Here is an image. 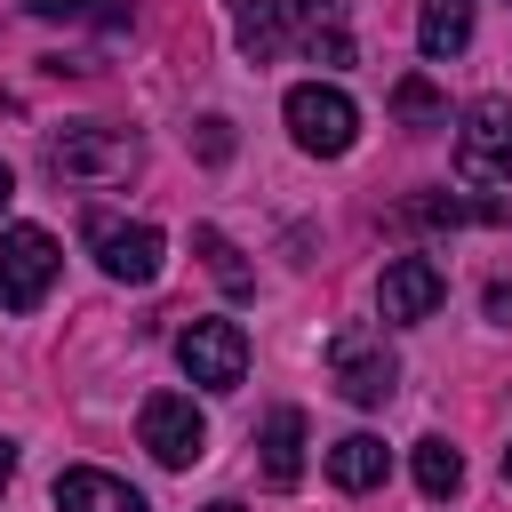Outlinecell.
I'll list each match as a JSON object with an SVG mask.
<instances>
[{"mask_svg": "<svg viewBox=\"0 0 512 512\" xmlns=\"http://www.w3.org/2000/svg\"><path fill=\"white\" fill-rule=\"evenodd\" d=\"M456 168H464V184L512 176V104L480 96V104L464 112V128H456Z\"/></svg>", "mask_w": 512, "mask_h": 512, "instance_id": "ba28073f", "label": "cell"}, {"mask_svg": "<svg viewBox=\"0 0 512 512\" xmlns=\"http://www.w3.org/2000/svg\"><path fill=\"white\" fill-rule=\"evenodd\" d=\"M488 320H496V328H512V280H496V288H488Z\"/></svg>", "mask_w": 512, "mask_h": 512, "instance_id": "44dd1931", "label": "cell"}, {"mask_svg": "<svg viewBox=\"0 0 512 512\" xmlns=\"http://www.w3.org/2000/svg\"><path fill=\"white\" fill-rule=\"evenodd\" d=\"M376 304H384V320H432L448 304V272L432 256H392L376 280Z\"/></svg>", "mask_w": 512, "mask_h": 512, "instance_id": "9c48e42d", "label": "cell"}, {"mask_svg": "<svg viewBox=\"0 0 512 512\" xmlns=\"http://www.w3.org/2000/svg\"><path fill=\"white\" fill-rule=\"evenodd\" d=\"M328 376H336V392H344L352 408H384V400L400 392V360H392L384 328H368V320H344V328L328 336Z\"/></svg>", "mask_w": 512, "mask_h": 512, "instance_id": "6da1fadb", "label": "cell"}, {"mask_svg": "<svg viewBox=\"0 0 512 512\" xmlns=\"http://www.w3.org/2000/svg\"><path fill=\"white\" fill-rule=\"evenodd\" d=\"M8 200H16V176H8V160H0V216H8Z\"/></svg>", "mask_w": 512, "mask_h": 512, "instance_id": "603a6c76", "label": "cell"}, {"mask_svg": "<svg viewBox=\"0 0 512 512\" xmlns=\"http://www.w3.org/2000/svg\"><path fill=\"white\" fill-rule=\"evenodd\" d=\"M136 440L152 448V464L184 472V464H200V456H208V416H200L184 392H152V400L136 408Z\"/></svg>", "mask_w": 512, "mask_h": 512, "instance_id": "277c9868", "label": "cell"}, {"mask_svg": "<svg viewBox=\"0 0 512 512\" xmlns=\"http://www.w3.org/2000/svg\"><path fill=\"white\" fill-rule=\"evenodd\" d=\"M32 16L48 24H96V32H120L128 24V0H24Z\"/></svg>", "mask_w": 512, "mask_h": 512, "instance_id": "2e32d148", "label": "cell"}, {"mask_svg": "<svg viewBox=\"0 0 512 512\" xmlns=\"http://www.w3.org/2000/svg\"><path fill=\"white\" fill-rule=\"evenodd\" d=\"M200 512H240V504H232V496H216V504H200Z\"/></svg>", "mask_w": 512, "mask_h": 512, "instance_id": "cb8c5ba5", "label": "cell"}, {"mask_svg": "<svg viewBox=\"0 0 512 512\" xmlns=\"http://www.w3.org/2000/svg\"><path fill=\"white\" fill-rule=\"evenodd\" d=\"M384 472H392V448H384L376 432H344V440L328 448V480H336V488H352V496H360V488H376Z\"/></svg>", "mask_w": 512, "mask_h": 512, "instance_id": "7c38bea8", "label": "cell"}, {"mask_svg": "<svg viewBox=\"0 0 512 512\" xmlns=\"http://www.w3.org/2000/svg\"><path fill=\"white\" fill-rule=\"evenodd\" d=\"M464 40H472V0H424L416 48H424V56H456Z\"/></svg>", "mask_w": 512, "mask_h": 512, "instance_id": "4fadbf2b", "label": "cell"}, {"mask_svg": "<svg viewBox=\"0 0 512 512\" xmlns=\"http://www.w3.org/2000/svg\"><path fill=\"white\" fill-rule=\"evenodd\" d=\"M256 448H264V480L272 488H296L304 480V416L296 408H272L264 432H256Z\"/></svg>", "mask_w": 512, "mask_h": 512, "instance_id": "8fae6325", "label": "cell"}, {"mask_svg": "<svg viewBox=\"0 0 512 512\" xmlns=\"http://www.w3.org/2000/svg\"><path fill=\"white\" fill-rule=\"evenodd\" d=\"M504 480H512V448H504Z\"/></svg>", "mask_w": 512, "mask_h": 512, "instance_id": "d4e9b609", "label": "cell"}, {"mask_svg": "<svg viewBox=\"0 0 512 512\" xmlns=\"http://www.w3.org/2000/svg\"><path fill=\"white\" fill-rule=\"evenodd\" d=\"M192 144H200V160H216V168H224V160H232V120H224V112H208V120L192 128Z\"/></svg>", "mask_w": 512, "mask_h": 512, "instance_id": "ffe728a7", "label": "cell"}, {"mask_svg": "<svg viewBox=\"0 0 512 512\" xmlns=\"http://www.w3.org/2000/svg\"><path fill=\"white\" fill-rule=\"evenodd\" d=\"M56 512H152V504L128 480H112V472L72 464V472H56Z\"/></svg>", "mask_w": 512, "mask_h": 512, "instance_id": "30bf717a", "label": "cell"}, {"mask_svg": "<svg viewBox=\"0 0 512 512\" xmlns=\"http://www.w3.org/2000/svg\"><path fill=\"white\" fill-rule=\"evenodd\" d=\"M88 248H96V264H104L112 280H128V288H152L160 264H168V240H160L152 224H120V216H88Z\"/></svg>", "mask_w": 512, "mask_h": 512, "instance_id": "52a82bcc", "label": "cell"}, {"mask_svg": "<svg viewBox=\"0 0 512 512\" xmlns=\"http://www.w3.org/2000/svg\"><path fill=\"white\" fill-rule=\"evenodd\" d=\"M48 168H56L64 184H112V176H128V168H136V144H128L120 128L72 120L64 136H48Z\"/></svg>", "mask_w": 512, "mask_h": 512, "instance_id": "3957f363", "label": "cell"}, {"mask_svg": "<svg viewBox=\"0 0 512 512\" xmlns=\"http://www.w3.org/2000/svg\"><path fill=\"white\" fill-rule=\"evenodd\" d=\"M408 216H416V224H472V216H504V208H496V200H456V192H416Z\"/></svg>", "mask_w": 512, "mask_h": 512, "instance_id": "d6986e66", "label": "cell"}, {"mask_svg": "<svg viewBox=\"0 0 512 512\" xmlns=\"http://www.w3.org/2000/svg\"><path fill=\"white\" fill-rule=\"evenodd\" d=\"M8 480H16V448L0 440V496H8Z\"/></svg>", "mask_w": 512, "mask_h": 512, "instance_id": "7402d4cb", "label": "cell"}, {"mask_svg": "<svg viewBox=\"0 0 512 512\" xmlns=\"http://www.w3.org/2000/svg\"><path fill=\"white\" fill-rule=\"evenodd\" d=\"M280 112H288V136H296L312 160H336V152H352V136H360L352 96H344V88H320V80H296Z\"/></svg>", "mask_w": 512, "mask_h": 512, "instance_id": "7a4b0ae2", "label": "cell"}, {"mask_svg": "<svg viewBox=\"0 0 512 512\" xmlns=\"http://www.w3.org/2000/svg\"><path fill=\"white\" fill-rule=\"evenodd\" d=\"M392 112H400L408 128H448V96H440L432 80H400V88H392Z\"/></svg>", "mask_w": 512, "mask_h": 512, "instance_id": "ac0fdd59", "label": "cell"}, {"mask_svg": "<svg viewBox=\"0 0 512 512\" xmlns=\"http://www.w3.org/2000/svg\"><path fill=\"white\" fill-rule=\"evenodd\" d=\"M416 488L424 496H456L464 488V456L448 440H416Z\"/></svg>", "mask_w": 512, "mask_h": 512, "instance_id": "e0dca14e", "label": "cell"}, {"mask_svg": "<svg viewBox=\"0 0 512 512\" xmlns=\"http://www.w3.org/2000/svg\"><path fill=\"white\" fill-rule=\"evenodd\" d=\"M240 48H248L256 64H272V56L288 48V8H280V0H240Z\"/></svg>", "mask_w": 512, "mask_h": 512, "instance_id": "5bb4252c", "label": "cell"}, {"mask_svg": "<svg viewBox=\"0 0 512 512\" xmlns=\"http://www.w3.org/2000/svg\"><path fill=\"white\" fill-rule=\"evenodd\" d=\"M192 248H200V264L216 272V288H224V296H248V288H256V272L240 264V248H232L216 224H200V232H192Z\"/></svg>", "mask_w": 512, "mask_h": 512, "instance_id": "9a60e30c", "label": "cell"}, {"mask_svg": "<svg viewBox=\"0 0 512 512\" xmlns=\"http://www.w3.org/2000/svg\"><path fill=\"white\" fill-rule=\"evenodd\" d=\"M56 240L40 232V224H8L0 232V304L8 312H32L48 288H56Z\"/></svg>", "mask_w": 512, "mask_h": 512, "instance_id": "5b68a950", "label": "cell"}, {"mask_svg": "<svg viewBox=\"0 0 512 512\" xmlns=\"http://www.w3.org/2000/svg\"><path fill=\"white\" fill-rule=\"evenodd\" d=\"M176 360H184L192 384L240 392V376H248V336H240V320H192V328L176 336Z\"/></svg>", "mask_w": 512, "mask_h": 512, "instance_id": "8992f818", "label": "cell"}]
</instances>
